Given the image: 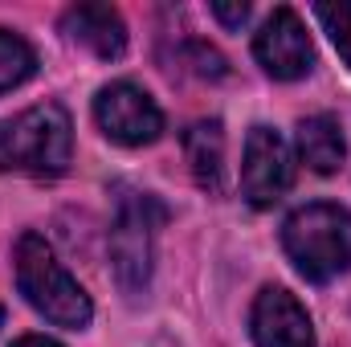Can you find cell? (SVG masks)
<instances>
[{
    "mask_svg": "<svg viewBox=\"0 0 351 347\" xmlns=\"http://www.w3.org/2000/svg\"><path fill=\"white\" fill-rule=\"evenodd\" d=\"M184 156L204 192L213 196L225 192V131L217 119H200L184 131Z\"/></svg>",
    "mask_w": 351,
    "mask_h": 347,
    "instance_id": "cell-10",
    "label": "cell"
},
{
    "mask_svg": "<svg viewBox=\"0 0 351 347\" xmlns=\"http://www.w3.org/2000/svg\"><path fill=\"white\" fill-rule=\"evenodd\" d=\"M0 327H4V302H0Z\"/></svg>",
    "mask_w": 351,
    "mask_h": 347,
    "instance_id": "cell-17",
    "label": "cell"
},
{
    "mask_svg": "<svg viewBox=\"0 0 351 347\" xmlns=\"http://www.w3.org/2000/svg\"><path fill=\"white\" fill-rule=\"evenodd\" d=\"M294 184V164H290V147L286 139L258 123L245 139V164H241V196L254 208H274L286 188Z\"/></svg>",
    "mask_w": 351,
    "mask_h": 347,
    "instance_id": "cell-7",
    "label": "cell"
},
{
    "mask_svg": "<svg viewBox=\"0 0 351 347\" xmlns=\"http://www.w3.org/2000/svg\"><path fill=\"white\" fill-rule=\"evenodd\" d=\"M12 258H16V286L41 319H49L53 327H66V331L90 327V319H94L90 294L70 278V270L58 261L53 246L41 233H21Z\"/></svg>",
    "mask_w": 351,
    "mask_h": 347,
    "instance_id": "cell-2",
    "label": "cell"
},
{
    "mask_svg": "<svg viewBox=\"0 0 351 347\" xmlns=\"http://www.w3.org/2000/svg\"><path fill=\"white\" fill-rule=\"evenodd\" d=\"M254 58L278 82H298L315 70V45H311V33H306V25L298 21L294 8L282 4L265 16V25L254 37Z\"/></svg>",
    "mask_w": 351,
    "mask_h": 347,
    "instance_id": "cell-6",
    "label": "cell"
},
{
    "mask_svg": "<svg viewBox=\"0 0 351 347\" xmlns=\"http://www.w3.org/2000/svg\"><path fill=\"white\" fill-rule=\"evenodd\" d=\"M37 74V53L21 33L0 29V94L16 90L21 82H29Z\"/></svg>",
    "mask_w": 351,
    "mask_h": 347,
    "instance_id": "cell-12",
    "label": "cell"
},
{
    "mask_svg": "<svg viewBox=\"0 0 351 347\" xmlns=\"http://www.w3.org/2000/svg\"><path fill=\"white\" fill-rule=\"evenodd\" d=\"M315 16H319L323 33L331 37V45L339 49V58L348 62V70H351V0H339V4H315Z\"/></svg>",
    "mask_w": 351,
    "mask_h": 347,
    "instance_id": "cell-13",
    "label": "cell"
},
{
    "mask_svg": "<svg viewBox=\"0 0 351 347\" xmlns=\"http://www.w3.org/2000/svg\"><path fill=\"white\" fill-rule=\"evenodd\" d=\"M213 16H217L221 25H229V29H241V25L250 21V4H225V0H217V4H213Z\"/></svg>",
    "mask_w": 351,
    "mask_h": 347,
    "instance_id": "cell-15",
    "label": "cell"
},
{
    "mask_svg": "<svg viewBox=\"0 0 351 347\" xmlns=\"http://www.w3.org/2000/svg\"><path fill=\"white\" fill-rule=\"evenodd\" d=\"M188 58H192V70L204 74V78H225V74H229L225 58H221L213 45H204V41H192V45H188Z\"/></svg>",
    "mask_w": 351,
    "mask_h": 347,
    "instance_id": "cell-14",
    "label": "cell"
},
{
    "mask_svg": "<svg viewBox=\"0 0 351 347\" xmlns=\"http://www.w3.org/2000/svg\"><path fill=\"white\" fill-rule=\"evenodd\" d=\"M282 250L294 261V270L306 282H331L351 270V213L315 200L286 217L282 225Z\"/></svg>",
    "mask_w": 351,
    "mask_h": 347,
    "instance_id": "cell-3",
    "label": "cell"
},
{
    "mask_svg": "<svg viewBox=\"0 0 351 347\" xmlns=\"http://www.w3.org/2000/svg\"><path fill=\"white\" fill-rule=\"evenodd\" d=\"M94 123L110 143L143 147L164 135V110L139 82H110L94 94Z\"/></svg>",
    "mask_w": 351,
    "mask_h": 347,
    "instance_id": "cell-5",
    "label": "cell"
},
{
    "mask_svg": "<svg viewBox=\"0 0 351 347\" xmlns=\"http://www.w3.org/2000/svg\"><path fill=\"white\" fill-rule=\"evenodd\" d=\"M62 29L74 45L90 49L102 62H114L127 53V25H123L119 8H110V4H74L62 16Z\"/></svg>",
    "mask_w": 351,
    "mask_h": 347,
    "instance_id": "cell-9",
    "label": "cell"
},
{
    "mask_svg": "<svg viewBox=\"0 0 351 347\" xmlns=\"http://www.w3.org/2000/svg\"><path fill=\"white\" fill-rule=\"evenodd\" d=\"M298 156L311 172L331 176L343 168L348 160V143H343V131H339V119L335 115H311L298 123Z\"/></svg>",
    "mask_w": 351,
    "mask_h": 347,
    "instance_id": "cell-11",
    "label": "cell"
},
{
    "mask_svg": "<svg viewBox=\"0 0 351 347\" xmlns=\"http://www.w3.org/2000/svg\"><path fill=\"white\" fill-rule=\"evenodd\" d=\"M250 335L258 347H315V327L306 307L282 286H265L254 298Z\"/></svg>",
    "mask_w": 351,
    "mask_h": 347,
    "instance_id": "cell-8",
    "label": "cell"
},
{
    "mask_svg": "<svg viewBox=\"0 0 351 347\" xmlns=\"http://www.w3.org/2000/svg\"><path fill=\"white\" fill-rule=\"evenodd\" d=\"M74 160V123L62 102L29 106L0 119V172L62 176Z\"/></svg>",
    "mask_w": 351,
    "mask_h": 347,
    "instance_id": "cell-1",
    "label": "cell"
},
{
    "mask_svg": "<svg viewBox=\"0 0 351 347\" xmlns=\"http://www.w3.org/2000/svg\"><path fill=\"white\" fill-rule=\"evenodd\" d=\"M168 221V208L152 192H119L114 221H110V270L123 294L139 298L152 282V258H156V229Z\"/></svg>",
    "mask_w": 351,
    "mask_h": 347,
    "instance_id": "cell-4",
    "label": "cell"
},
{
    "mask_svg": "<svg viewBox=\"0 0 351 347\" xmlns=\"http://www.w3.org/2000/svg\"><path fill=\"white\" fill-rule=\"evenodd\" d=\"M12 347H62L58 339H45V335H25V339H16Z\"/></svg>",
    "mask_w": 351,
    "mask_h": 347,
    "instance_id": "cell-16",
    "label": "cell"
}]
</instances>
